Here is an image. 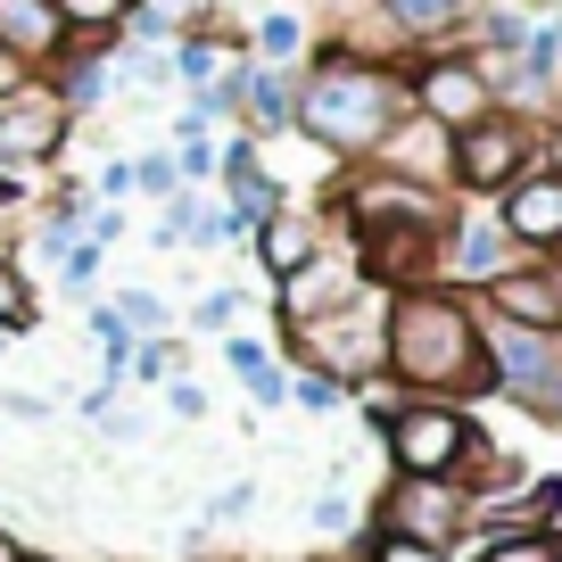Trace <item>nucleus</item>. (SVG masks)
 Returning <instances> with one entry per match:
<instances>
[{"label":"nucleus","mask_w":562,"mask_h":562,"mask_svg":"<svg viewBox=\"0 0 562 562\" xmlns=\"http://www.w3.org/2000/svg\"><path fill=\"white\" fill-rule=\"evenodd\" d=\"M381 364L405 389H480V315L456 290H397V306L381 315Z\"/></svg>","instance_id":"nucleus-1"},{"label":"nucleus","mask_w":562,"mask_h":562,"mask_svg":"<svg viewBox=\"0 0 562 562\" xmlns=\"http://www.w3.org/2000/svg\"><path fill=\"white\" fill-rule=\"evenodd\" d=\"M405 108H414V91H405L389 67H372V58H356V50H331L315 75H306L290 124H306V140H323L339 158H372L381 133L405 116Z\"/></svg>","instance_id":"nucleus-2"},{"label":"nucleus","mask_w":562,"mask_h":562,"mask_svg":"<svg viewBox=\"0 0 562 562\" xmlns=\"http://www.w3.org/2000/svg\"><path fill=\"white\" fill-rule=\"evenodd\" d=\"M480 364L505 397H521L538 422H562V331H529V323L488 315L480 323Z\"/></svg>","instance_id":"nucleus-3"},{"label":"nucleus","mask_w":562,"mask_h":562,"mask_svg":"<svg viewBox=\"0 0 562 562\" xmlns=\"http://www.w3.org/2000/svg\"><path fill=\"white\" fill-rule=\"evenodd\" d=\"M389 456H397L405 480L456 472V463L472 456V414H456V405H439V397L397 405V414H389Z\"/></svg>","instance_id":"nucleus-4"},{"label":"nucleus","mask_w":562,"mask_h":562,"mask_svg":"<svg viewBox=\"0 0 562 562\" xmlns=\"http://www.w3.org/2000/svg\"><path fill=\"white\" fill-rule=\"evenodd\" d=\"M67 124L75 108L58 100L50 83H18L9 100H0V175H34V166H50L58 149H67Z\"/></svg>","instance_id":"nucleus-5"},{"label":"nucleus","mask_w":562,"mask_h":562,"mask_svg":"<svg viewBox=\"0 0 562 562\" xmlns=\"http://www.w3.org/2000/svg\"><path fill=\"white\" fill-rule=\"evenodd\" d=\"M529 149H538V133H529L521 116H480L456 133V149H447V175L463 182V191H505L513 175H529Z\"/></svg>","instance_id":"nucleus-6"},{"label":"nucleus","mask_w":562,"mask_h":562,"mask_svg":"<svg viewBox=\"0 0 562 562\" xmlns=\"http://www.w3.org/2000/svg\"><path fill=\"white\" fill-rule=\"evenodd\" d=\"M299 339H306L299 356H315V372H331V381H364V372H381V315L364 306V290H356L339 315L299 323Z\"/></svg>","instance_id":"nucleus-7"},{"label":"nucleus","mask_w":562,"mask_h":562,"mask_svg":"<svg viewBox=\"0 0 562 562\" xmlns=\"http://www.w3.org/2000/svg\"><path fill=\"white\" fill-rule=\"evenodd\" d=\"M414 108L430 124H447V133H463V124H480L496 108V83L480 58H430V67L414 75Z\"/></svg>","instance_id":"nucleus-8"},{"label":"nucleus","mask_w":562,"mask_h":562,"mask_svg":"<svg viewBox=\"0 0 562 562\" xmlns=\"http://www.w3.org/2000/svg\"><path fill=\"white\" fill-rule=\"evenodd\" d=\"M463 513H472V496L456 488V472H439V480H397V496H389V538L447 546V538L463 529Z\"/></svg>","instance_id":"nucleus-9"},{"label":"nucleus","mask_w":562,"mask_h":562,"mask_svg":"<svg viewBox=\"0 0 562 562\" xmlns=\"http://www.w3.org/2000/svg\"><path fill=\"white\" fill-rule=\"evenodd\" d=\"M496 224H505V240H521V248H562V175L554 166L513 175L505 191H496Z\"/></svg>","instance_id":"nucleus-10"},{"label":"nucleus","mask_w":562,"mask_h":562,"mask_svg":"<svg viewBox=\"0 0 562 562\" xmlns=\"http://www.w3.org/2000/svg\"><path fill=\"white\" fill-rule=\"evenodd\" d=\"M447 149H456V133H447V124H430L422 108H405V116L381 133L372 166H381V175H397V182H430V191H439V175H447Z\"/></svg>","instance_id":"nucleus-11"},{"label":"nucleus","mask_w":562,"mask_h":562,"mask_svg":"<svg viewBox=\"0 0 562 562\" xmlns=\"http://www.w3.org/2000/svg\"><path fill=\"white\" fill-rule=\"evenodd\" d=\"M356 290H364V265L356 257H306L299 273L281 281V315H290V331H299V323H323V315H339V306L356 299Z\"/></svg>","instance_id":"nucleus-12"},{"label":"nucleus","mask_w":562,"mask_h":562,"mask_svg":"<svg viewBox=\"0 0 562 562\" xmlns=\"http://www.w3.org/2000/svg\"><path fill=\"white\" fill-rule=\"evenodd\" d=\"M488 315L529 323V331H562V273H546V265H505V273L488 281Z\"/></svg>","instance_id":"nucleus-13"},{"label":"nucleus","mask_w":562,"mask_h":562,"mask_svg":"<svg viewBox=\"0 0 562 562\" xmlns=\"http://www.w3.org/2000/svg\"><path fill=\"white\" fill-rule=\"evenodd\" d=\"M67 18H58L50 0H0V50H18L25 67H50V58H67Z\"/></svg>","instance_id":"nucleus-14"},{"label":"nucleus","mask_w":562,"mask_h":562,"mask_svg":"<svg viewBox=\"0 0 562 562\" xmlns=\"http://www.w3.org/2000/svg\"><path fill=\"white\" fill-rule=\"evenodd\" d=\"M315 248H323V232H315V215H299V207H273L257 224V257H265V273H273V281H290Z\"/></svg>","instance_id":"nucleus-15"},{"label":"nucleus","mask_w":562,"mask_h":562,"mask_svg":"<svg viewBox=\"0 0 562 562\" xmlns=\"http://www.w3.org/2000/svg\"><path fill=\"white\" fill-rule=\"evenodd\" d=\"M505 265H513V240H505L496 215H472V224L447 240V273H456V281H496Z\"/></svg>","instance_id":"nucleus-16"},{"label":"nucleus","mask_w":562,"mask_h":562,"mask_svg":"<svg viewBox=\"0 0 562 562\" xmlns=\"http://www.w3.org/2000/svg\"><path fill=\"white\" fill-rule=\"evenodd\" d=\"M472 562H562V529H505V538L472 546Z\"/></svg>","instance_id":"nucleus-17"},{"label":"nucleus","mask_w":562,"mask_h":562,"mask_svg":"<svg viewBox=\"0 0 562 562\" xmlns=\"http://www.w3.org/2000/svg\"><path fill=\"white\" fill-rule=\"evenodd\" d=\"M224 364H232V372H240V381H248V389H257V397H265V405H281V397H290V381H281V372H273V356H265V348H257V339H240V331H232V339H224Z\"/></svg>","instance_id":"nucleus-18"},{"label":"nucleus","mask_w":562,"mask_h":562,"mask_svg":"<svg viewBox=\"0 0 562 562\" xmlns=\"http://www.w3.org/2000/svg\"><path fill=\"white\" fill-rule=\"evenodd\" d=\"M240 100H248V116H257V124H290V108H299V91L281 83L273 67H240Z\"/></svg>","instance_id":"nucleus-19"},{"label":"nucleus","mask_w":562,"mask_h":562,"mask_svg":"<svg viewBox=\"0 0 562 562\" xmlns=\"http://www.w3.org/2000/svg\"><path fill=\"white\" fill-rule=\"evenodd\" d=\"M91 339H100V364H108V381H116V372L133 364V348H140V331L116 315V306H91Z\"/></svg>","instance_id":"nucleus-20"},{"label":"nucleus","mask_w":562,"mask_h":562,"mask_svg":"<svg viewBox=\"0 0 562 562\" xmlns=\"http://www.w3.org/2000/svg\"><path fill=\"white\" fill-rule=\"evenodd\" d=\"M50 9L67 18V34H116L133 0H50Z\"/></svg>","instance_id":"nucleus-21"},{"label":"nucleus","mask_w":562,"mask_h":562,"mask_svg":"<svg viewBox=\"0 0 562 562\" xmlns=\"http://www.w3.org/2000/svg\"><path fill=\"white\" fill-rule=\"evenodd\" d=\"M25 323H34V290H25V273H18V265L0 257V331L18 339Z\"/></svg>","instance_id":"nucleus-22"},{"label":"nucleus","mask_w":562,"mask_h":562,"mask_svg":"<svg viewBox=\"0 0 562 562\" xmlns=\"http://www.w3.org/2000/svg\"><path fill=\"white\" fill-rule=\"evenodd\" d=\"M480 34H488V50H496V58H521L538 25H529L521 9H488V18H480Z\"/></svg>","instance_id":"nucleus-23"},{"label":"nucleus","mask_w":562,"mask_h":562,"mask_svg":"<svg viewBox=\"0 0 562 562\" xmlns=\"http://www.w3.org/2000/svg\"><path fill=\"white\" fill-rule=\"evenodd\" d=\"M166 67H175L182 83H199V91H207L215 75H224V50H215V42H199V34H191V42H182L175 58H166Z\"/></svg>","instance_id":"nucleus-24"},{"label":"nucleus","mask_w":562,"mask_h":562,"mask_svg":"<svg viewBox=\"0 0 562 562\" xmlns=\"http://www.w3.org/2000/svg\"><path fill=\"white\" fill-rule=\"evenodd\" d=\"M257 50H265V58H299V50H306V25H299V18H281V9H273V18L257 25Z\"/></svg>","instance_id":"nucleus-25"},{"label":"nucleus","mask_w":562,"mask_h":562,"mask_svg":"<svg viewBox=\"0 0 562 562\" xmlns=\"http://www.w3.org/2000/svg\"><path fill=\"white\" fill-rule=\"evenodd\" d=\"M397 9V25H414V34H439V25H456L463 0H389Z\"/></svg>","instance_id":"nucleus-26"},{"label":"nucleus","mask_w":562,"mask_h":562,"mask_svg":"<svg viewBox=\"0 0 562 562\" xmlns=\"http://www.w3.org/2000/svg\"><path fill=\"white\" fill-rule=\"evenodd\" d=\"M116 315L133 323V331H149V339L166 331V299H149V290H124V299H116Z\"/></svg>","instance_id":"nucleus-27"},{"label":"nucleus","mask_w":562,"mask_h":562,"mask_svg":"<svg viewBox=\"0 0 562 562\" xmlns=\"http://www.w3.org/2000/svg\"><path fill=\"white\" fill-rule=\"evenodd\" d=\"M133 191L175 199V191H182V166H175V158H140V166H133Z\"/></svg>","instance_id":"nucleus-28"},{"label":"nucleus","mask_w":562,"mask_h":562,"mask_svg":"<svg viewBox=\"0 0 562 562\" xmlns=\"http://www.w3.org/2000/svg\"><path fill=\"white\" fill-rule=\"evenodd\" d=\"M290 397H299L306 414H331V405H339V381H331V372H306V364H299V381H290Z\"/></svg>","instance_id":"nucleus-29"},{"label":"nucleus","mask_w":562,"mask_h":562,"mask_svg":"<svg viewBox=\"0 0 562 562\" xmlns=\"http://www.w3.org/2000/svg\"><path fill=\"white\" fill-rule=\"evenodd\" d=\"M133 372H140V381H166V372H182L175 339H140V348H133Z\"/></svg>","instance_id":"nucleus-30"},{"label":"nucleus","mask_w":562,"mask_h":562,"mask_svg":"<svg viewBox=\"0 0 562 562\" xmlns=\"http://www.w3.org/2000/svg\"><path fill=\"white\" fill-rule=\"evenodd\" d=\"M372 562H456V554H447V546H422V538H381Z\"/></svg>","instance_id":"nucleus-31"},{"label":"nucleus","mask_w":562,"mask_h":562,"mask_svg":"<svg viewBox=\"0 0 562 562\" xmlns=\"http://www.w3.org/2000/svg\"><path fill=\"white\" fill-rule=\"evenodd\" d=\"M58 273H67V290L83 299V290H91V273H100V248H91V240H75L67 257H58Z\"/></svg>","instance_id":"nucleus-32"},{"label":"nucleus","mask_w":562,"mask_h":562,"mask_svg":"<svg viewBox=\"0 0 562 562\" xmlns=\"http://www.w3.org/2000/svg\"><path fill=\"white\" fill-rule=\"evenodd\" d=\"M166 405H175V422H199V414H207V389L182 381V372H166Z\"/></svg>","instance_id":"nucleus-33"},{"label":"nucleus","mask_w":562,"mask_h":562,"mask_svg":"<svg viewBox=\"0 0 562 562\" xmlns=\"http://www.w3.org/2000/svg\"><path fill=\"white\" fill-rule=\"evenodd\" d=\"M232 315H240V290H207L199 299V331H232Z\"/></svg>","instance_id":"nucleus-34"},{"label":"nucleus","mask_w":562,"mask_h":562,"mask_svg":"<svg viewBox=\"0 0 562 562\" xmlns=\"http://www.w3.org/2000/svg\"><path fill=\"white\" fill-rule=\"evenodd\" d=\"M248 505H257V480H232V488H215V505H207V513H215V521H240Z\"/></svg>","instance_id":"nucleus-35"},{"label":"nucleus","mask_w":562,"mask_h":562,"mask_svg":"<svg viewBox=\"0 0 562 562\" xmlns=\"http://www.w3.org/2000/svg\"><path fill=\"white\" fill-rule=\"evenodd\" d=\"M215 175V149H207V133L199 140H182V182H207Z\"/></svg>","instance_id":"nucleus-36"},{"label":"nucleus","mask_w":562,"mask_h":562,"mask_svg":"<svg viewBox=\"0 0 562 562\" xmlns=\"http://www.w3.org/2000/svg\"><path fill=\"white\" fill-rule=\"evenodd\" d=\"M529 50H538L546 67H562V9H554V18H546V25H538V34H529Z\"/></svg>","instance_id":"nucleus-37"},{"label":"nucleus","mask_w":562,"mask_h":562,"mask_svg":"<svg viewBox=\"0 0 562 562\" xmlns=\"http://www.w3.org/2000/svg\"><path fill=\"white\" fill-rule=\"evenodd\" d=\"M0 414H9V422H42L50 405H42V397H25V389H9V397H0Z\"/></svg>","instance_id":"nucleus-38"},{"label":"nucleus","mask_w":562,"mask_h":562,"mask_svg":"<svg viewBox=\"0 0 562 562\" xmlns=\"http://www.w3.org/2000/svg\"><path fill=\"white\" fill-rule=\"evenodd\" d=\"M348 521H356L348 496H323V505H315V529H348Z\"/></svg>","instance_id":"nucleus-39"},{"label":"nucleus","mask_w":562,"mask_h":562,"mask_svg":"<svg viewBox=\"0 0 562 562\" xmlns=\"http://www.w3.org/2000/svg\"><path fill=\"white\" fill-rule=\"evenodd\" d=\"M18 83H34V67H25L18 50H0V100H9V91H18Z\"/></svg>","instance_id":"nucleus-40"},{"label":"nucleus","mask_w":562,"mask_h":562,"mask_svg":"<svg viewBox=\"0 0 562 562\" xmlns=\"http://www.w3.org/2000/svg\"><path fill=\"white\" fill-rule=\"evenodd\" d=\"M133 191V166H100V199H124Z\"/></svg>","instance_id":"nucleus-41"},{"label":"nucleus","mask_w":562,"mask_h":562,"mask_svg":"<svg viewBox=\"0 0 562 562\" xmlns=\"http://www.w3.org/2000/svg\"><path fill=\"white\" fill-rule=\"evenodd\" d=\"M546 166H554V175H562V124H554V133H546Z\"/></svg>","instance_id":"nucleus-42"},{"label":"nucleus","mask_w":562,"mask_h":562,"mask_svg":"<svg viewBox=\"0 0 562 562\" xmlns=\"http://www.w3.org/2000/svg\"><path fill=\"white\" fill-rule=\"evenodd\" d=\"M18 191H25V182H18V175H0V207H9V199H18Z\"/></svg>","instance_id":"nucleus-43"},{"label":"nucleus","mask_w":562,"mask_h":562,"mask_svg":"<svg viewBox=\"0 0 562 562\" xmlns=\"http://www.w3.org/2000/svg\"><path fill=\"white\" fill-rule=\"evenodd\" d=\"M0 562H25V554H18V546H9V529H0Z\"/></svg>","instance_id":"nucleus-44"},{"label":"nucleus","mask_w":562,"mask_h":562,"mask_svg":"<svg viewBox=\"0 0 562 562\" xmlns=\"http://www.w3.org/2000/svg\"><path fill=\"white\" fill-rule=\"evenodd\" d=\"M0 339H9V331H0Z\"/></svg>","instance_id":"nucleus-45"}]
</instances>
